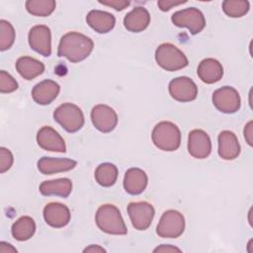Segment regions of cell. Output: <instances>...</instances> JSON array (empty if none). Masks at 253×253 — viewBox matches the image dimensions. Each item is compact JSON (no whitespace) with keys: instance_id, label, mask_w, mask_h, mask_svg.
I'll return each mask as SVG.
<instances>
[{"instance_id":"d6986e66","label":"cell","mask_w":253,"mask_h":253,"mask_svg":"<svg viewBox=\"0 0 253 253\" xmlns=\"http://www.w3.org/2000/svg\"><path fill=\"white\" fill-rule=\"evenodd\" d=\"M197 73L204 83L212 84L221 79L223 68L218 60L214 58H206L200 62Z\"/></svg>"},{"instance_id":"4fadbf2b","label":"cell","mask_w":253,"mask_h":253,"mask_svg":"<svg viewBox=\"0 0 253 253\" xmlns=\"http://www.w3.org/2000/svg\"><path fill=\"white\" fill-rule=\"evenodd\" d=\"M188 151L197 159H204L211 154V138L203 129H193L189 133Z\"/></svg>"},{"instance_id":"ba28073f","label":"cell","mask_w":253,"mask_h":253,"mask_svg":"<svg viewBox=\"0 0 253 253\" xmlns=\"http://www.w3.org/2000/svg\"><path fill=\"white\" fill-rule=\"evenodd\" d=\"M212 103L219 112L233 114L240 108V96L233 87L224 86L213 92Z\"/></svg>"},{"instance_id":"5b68a950","label":"cell","mask_w":253,"mask_h":253,"mask_svg":"<svg viewBox=\"0 0 253 253\" xmlns=\"http://www.w3.org/2000/svg\"><path fill=\"white\" fill-rule=\"evenodd\" d=\"M53 118L68 132H76L84 125L81 109L71 103H64L57 107L53 112Z\"/></svg>"},{"instance_id":"f1b7e54d","label":"cell","mask_w":253,"mask_h":253,"mask_svg":"<svg viewBox=\"0 0 253 253\" xmlns=\"http://www.w3.org/2000/svg\"><path fill=\"white\" fill-rule=\"evenodd\" d=\"M15 42V30L6 20H0V50L9 49Z\"/></svg>"},{"instance_id":"836d02e7","label":"cell","mask_w":253,"mask_h":253,"mask_svg":"<svg viewBox=\"0 0 253 253\" xmlns=\"http://www.w3.org/2000/svg\"><path fill=\"white\" fill-rule=\"evenodd\" d=\"M244 137L246 142L252 146L253 145V122L250 121L244 127Z\"/></svg>"},{"instance_id":"5bb4252c","label":"cell","mask_w":253,"mask_h":253,"mask_svg":"<svg viewBox=\"0 0 253 253\" xmlns=\"http://www.w3.org/2000/svg\"><path fill=\"white\" fill-rule=\"evenodd\" d=\"M37 141L40 147L47 151L65 152L66 146L60 134L50 126H42L37 134Z\"/></svg>"},{"instance_id":"1f68e13d","label":"cell","mask_w":253,"mask_h":253,"mask_svg":"<svg viewBox=\"0 0 253 253\" xmlns=\"http://www.w3.org/2000/svg\"><path fill=\"white\" fill-rule=\"evenodd\" d=\"M99 3L109 6V7H112L117 11H122V10L126 9L130 4V2L126 1V0H107V1L100 0Z\"/></svg>"},{"instance_id":"8fae6325","label":"cell","mask_w":253,"mask_h":253,"mask_svg":"<svg viewBox=\"0 0 253 253\" xmlns=\"http://www.w3.org/2000/svg\"><path fill=\"white\" fill-rule=\"evenodd\" d=\"M169 93L176 101L191 102L197 98L198 87L191 78L181 76L170 81Z\"/></svg>"},{"instance_id":"9c48e42d","label":"cell","mask_w":253,"mask_h":253,"mask_svg":"<svg viewBox=\"0 0 253 253\" xmlns=\"http://www.w3.org/2000/svg\"><path fill=\"white\" fill-rule=\"evenodd\" d=\"M127 213L135 229L145 230L150 226L155 211L147 202H133L127 206Z\"/></svg>"},{"instance_id":"d6a6232c","label":"cell","mask_w":253,"mask_h":253,"mask_svg":"<svg viewBox=\"0 0 253 253\" xmlns=\"http://www.w3.org/2000/svg\"><path fill=\"white\" fill-rule=\"evenodd\" d=\"M184 3H186V1L176 2V1H172V0H160L157 2V5L161 11H169L171 8H173L175 6H179Z\"/></svg>"},{"instance_id":"f546056e","label":"cell","mask_w":253,"mask_h":253,"mask_svg":"<svg viewBox=\"0 0 253 253\" xmlns=\"http://www.w3.org/2000/svg\"><path fill=\"white\" fill-rule=\"evenodd\" d=\"M18 89L17 81L5 70L0 71V92L11 93Z\"/></svg>"},{"instance_id":"44dd1931","label":"cell","mask_w":253,"mask_h":253,"mask_svg":"<svg viewBox=\"0 0 253 253\" xmlns=\"http://www.w3.org/2000/svg\"><path fill=\"white\" fill-rule=\"evenodd\" d=\"M148 178L146 173L139 168H129L125 175L124 188L130 195L142 193L147 186Z\"/></svg>"},{"instance_id":"cb8c5ba5","label":"cell","mask_w":253,"mask_h":253,"mask_svg":"<svg viewBox=\"0 0 253 253\" xmlns=\"http://www.w3.org/2000/svg\"><path fill=\"white\" fill-rule=\"evenodd\" d=\"M16 69L23 78L32 80L42 74L44 71V65L34 57L22 56L16 62Z\"/></svg>"},{"instance_id":"9a60e30c","label":"cell","mask_w":253,"mask_h":253,"mask_svg":"<svg viewBox=\"0 0 253 253\" xmlns=\"http://www.w3.org/2000/svg\"><path fill=\"white\" fill-rule=\"evenodd\" d=\"M70 216L69 209L60 203H49L43 209V218L51 227L60 228L67 225Z\"/></svg>"},{"instance_id":"4dcf8cb0","label":"cell","mask_w":253,"mask_h":253,"mask_svg":"<svg viewBox=\"0 0 253 253\" xmlns=\"http://www.w3.org/2000/svg\"><path fill=\"white\" fill-rule=\"evenodd\" d=\"M14 158L11 151L5 147L0 148V172L4 173L9 170L13 164Z\"/></svg>"},{"instance_id":"4316f807","label":"cell","mask_w":253,"mask_h":253,"mask_svg":"<svg viewBox=\"0 0 253 253\" xmlns=\"http://www.w3.org/2000/svg\"><path fill=\"white\" fill-rule=\"evenodd\" d=\"M55 5L53 0H28L26 2V9L34 16L46 17L54 11Z\"/></svg>"},{"instance_id":"83f0119b","label":"cell","mask_w":253,"mask_h":253,"mask_svg":"<svg viewBox=\"0 0 253 253\" xmlns=\"http://www.w3.org/2000/svg\"><path fill=\"white\" fill-rule=\"evenodd\" d=\"M249 2L245 0H225L222 2L223 12L231 18H240L249 11Z\"/></svg>"},{"instance_id":"e575fe53","label":"cell","mask_w":253,"mask_h":253,"mask_svg":"<svg viewBox=\"0 0 253 253\" xmlns=\"http://www.w3.org/2000/svg\"><path fill=\"white\" fill-rule=\"evenodd\" d=\"M154 252H181V249L172 246V245H160L159 247H156L154 250Z\"/></svg>"},{"instance_id":"d590c367","label":"cell","mask_w":253,"mask_h":253,"mask_svg":"<svg viewBox=\"0 0 253 253\" xmlns=\"http://www.w3.org/2000/svg\"><path fill=\"white\" fill-rule=\"evenodd\" d=\"M0 253H17V249L11 244L1 241L0 242Z\"/></svg>"},{"instance_id":"2e32d148","label":"cell","mask_w":253,"mask_h":253,"mask_svg":"<svg viewBox=\"0 0 253 253\" xmlns=\"http://www.w3.org/2000/svg\"><path fill=\"white\" fill-rule=\"evenodd\" d=\"M60 87L53 80H43L38 83L32 90V97L39 105L50 104L59 93Z\"/></svg>"},{"instance_id":"8d00e7d4","label":"cell","mask_w":253,"mask_h":253,"mask_svg":"<svg viewBox=\"0 0 253 253\" xmlns=\"http://www.w3.org/2000/svg\"><path fill=\"white\" fill-rule=\"evenodd\" d=\"M83 252H106V250L103 248V247H101L100 245H90V246H88V247H86L84 250H83Z\"/></svg>"},{"instance_id":"ffe728a7","label":"cell","mask_w":253,"mask_h":253,"mask_svg":"<svg viewBox=\"0 0 253 253\" xmlns=\"http://www.w3.org/2000/svg\"><path fill=\"white\" fill-rule=\"evenodd\" d=\"M87 24L97 33H109L116 24L115 17L108 12L101 10H92L86 16Z\"/></svg>"},{"instance_id":"52a82bcc","label":"cell","mask_w":253,"mask_h":253,"mask_svg":"<svg viewBox=\"0 0 253 253\" xmlns=\"http://www.w3.org/2000/svg\"><path fill=\"white\" fill-rule=\"evenodd\" d=\"M171 20L175 26L187 28L192 35L199 34L206 27L204 14L194 7L175 12L171 17Z\"/></svg>"},{"instance_id":"ac0fdd59","label":"cell","mask_w":253,"mask_h":253,"mask_svg":"<svg viewBox=\"0 0 253 253\" xmlns=\"http://www.w3.org/2000/svg\"><path fill=\"white\" fill-rule=\"evenodd\" d=\"M77 162L69 158H54L43 156L38 161V169L44 175L65 172L73 169Z\"/></svg>"},{"instance_id":"8992f818","label":"cell","mask_w":253,"mask_h":253,"mask_svg":"<svg viewBox=\"0 0 253 253\" xmlns=\"http://www.w3.org/2000/svg\"><path fill=\"white\" fill-rule=\"evenodd\" d=\"M185 229V218L183 214L175 210L163 212L156 228L157 234L162 238H177Z\"/></svg>"},{"instance_id":"d4e9b609","label":"cell","mask_w":253,"mask_h":253,"mask_svg":"<svg viewBox=\"0 0 253 253\" xmlns=\"http://www.w3.org/2000/svg\"><path fill=\"white\" fill-rule=\"evenodd\" d=\"M36 231V223L31 216H21L12 225V235L16 240L25 241L30 239Z\"/></svg>"},{"instance_id":"7402d4cb","label":"cell","mask_w":253,"mask_h":253,"mask_svg":"<svg viewBox=\"0 0 253 253\" xmlns=\"http://www.w3.org/2000/svg\"><path fill=\"white\" fill-rule=\"evenodd\" d=\"M150 23V15L143 7H135L127 13L124 19L125 28L132 33H139L145 30Z\"/></svg>"},{"instance_id":"7c38bea8","label":"cell","mask_w":253,"mask_h":253,"mask_svg":"<svg viewBox=\"0 0 253 253\" xmlns=\"http://www.w3.org/2000/svg\"><path fill=\"white\" fill-rule=\"evenodd\" d=\"M29 44L32 49L43 56L51 54V34L47 26L38 25L29 32Z\"/></svg>"},{"instance_id":"484cf974","label":"cell","mask_w":253,"mask_h":253,"mask_svg":"<svg viewBox=\"0 0 253 253\" xmlns=\"http://www.w3.org/2000/svg\"><path fill=\"white\" fill-rule=\"evenodd\" d=\"M95 179L103 187L113 186L118 179V168L112 163H102L95 170Z\"/></svg>"},{"instance_id":"277c9868","label":"cell","mask_w":253,"mask_h":253,"mask_svg":"<svg viewBox=\"0 0 253 253\" xmlns=\"http://www.w3.org/2000/svg\"><path fill=\"white\" fill-rule=\"evenodd\" d=\"M157 64L166 71H176L188 65V58L182 50L172 43H162L155 50Z\"/></svg>"},{"instance_id":"e0dca14e","label":"cell","mask_w":253,"mask_h":253,"mask_svg":"<svg viewBox=\"0 0 253 253\" xmlns=\"http://www.w3.org/2000/svg\"><path fill=\"white\" fill-rule=\"evenodd\" d=\"M240 153V144L234 132L222 130L218 134V154L224 160L235 159Z\"/></svg>"},{"instance_id":"30bf717a","label":"cell","mask_w":253,"mask_h":253,"mask_svg":"<svg viewBox=\"0 0 253 253\" xmlns=\"http://www.w3.org/2000/svg\"><path fill=\"white\" fill-rule=\"evenodd\" d=\"M91 121L98 130L107 133L117 126L118 115L111 107L99 104L91 111Z\"/></svg>"},{"instance_id":"6da1fadb","label":"cell","mask_w":253,"mask_h":253,"mask_svg":"<svg viewBox=\"0 0 253 253\" xmlns=\"http://www.w3.org/2000/svg\"><path fill=\"white\" fill-rule=\"evenodd\" d=\"M93 47L94 43L90 38L77 32H69L60 39L57 55L76 63L87 58Z\"/></svg>"},{"instance_id":"603a6c76","label":"cell","mask_w":253,"mask_h":253,"mask_svg":"<svg viewBox=\"0 0 253 253\" xmlns=\"http://www.w3.org/2000/svg\"><path fill=\"white\" fill-rule=\"evenodd\" d=\"M72 191V182L68 178L44 181L40 185V192L43 196H59L67 198Z\"/></svg>"},{"instance_id":"7a4b0ae2","label":"cell","mask_w":253,"mask_h":253,"mask_svg":"<svg viewBox=\"0 0 253 253\" xmlns=\"http://www.w3.org/2000/svg\"><path fill=\"white\" fill-rule=\"evenodd\" d=\"M97 226L104 232L115 235L126 234L127 229L122 217L121 211L114 205H103L96 212Z\"/></svg>"},{"instance_id":"3957f363","label":"cell","mask_w":253,"mask_h":253,"mask_svg":"<svg viewBox=\"0 0 253 253\" xmlns=\"http://www.w3.org/2000/svg\"><path fill=\"white\" fill-rule=\"evenodd\" d=\"M152 141L156 147L164 151H174L181 143V131L179 127L171 122L158 123L151 134Z\"/></svg>"}]
</instances>
